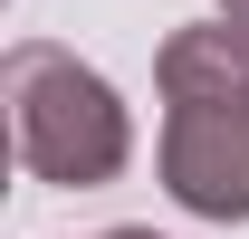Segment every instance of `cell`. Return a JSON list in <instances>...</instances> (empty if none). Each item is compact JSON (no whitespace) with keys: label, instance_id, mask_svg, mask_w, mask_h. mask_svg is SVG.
<instances>
[{"label":"cell","instance_id":"7a4b0ae2","mask_svg":"<svg viewBox=\"0 0 249 239\" xmlns=\"http://www.w3.org/2000/svg\"><path fill=\"white\" fill-rule=\"evenodd\" d=\"M0 96H10V144L29 163L38 182H58V191H96V182H115L134 163V124H124L115 86L77 67L67 48H10L0 67Z\"/></svg>","mask_w":249,"mask_h":239},{"label":"cell","instance_id":"6da1fadb","mask_svg":"<svg viewBox=\"0 0 249 239\" xmlns=\"http://www.w3.org/2000/svg\"><path fill=\"white\" fill-rule=\"evenodd\" d=\"M163 191L201 220H249V38L173 29L163 38Z\"/></svg>","mask_w":249,"mask_h":239},{"label":"cell","instance_id":"277c9868","mask_svg":"<svg viewBox=\"0 0 249 239\" xmlns=\"http://www.w3.org/2000/svg\"><path fill=\"white\" fill-rule=\"evenodd\" d=\"M106 239H154V230H106Z\"/></svg>","mask_w":249,"mask_h":239},{"label":"cell","instance_id":"3957f363","mask_svg":"<svg viewBox=\"0 0 249 239\" xmlns=\"http://www.w3.org/2000/svg\"><path fill=\"white\" fill-rule=\"evenodd\" d=\"M220 19H230V29H240V38H249V0H220Z\"/></svg>","mask_w":249,"mask_h":239}]
</instances>
